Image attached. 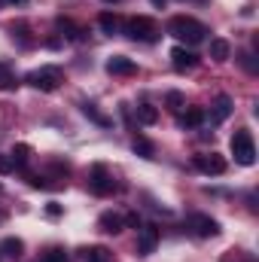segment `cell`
I'll return each instance as SVG.
<instances>
[{"label": "cell", "instance_id": "1f68e13d", "mask_svg": "<svg viewBox=\"0 0 259 262\" xmlns=\"http://www.w3.org/2000/svg\"><path fill=\"white\" fill-rule=\"evenodd\" d=\"M6 3H25V0H6Z\"/></svg>", "mask_w": 259, "mask_h": 262}, {"label": "cell", "instance_id": "4316f807", "mask_svg": "<svg viewBox=\"0 0 259 262\" xmlns=\"http://www.w3.org/2000/svg\"><path fill=\"white\" fill-rule=\"evenodd\" d=\"M241 64L247 67L250 73H256V70H259V67H256V58H253V52H244V55H241Z\"/></svg>", "mask_w": 259, "mask_h": 262}, {"label": "cell", "instance_id": "f1b7e54d", "mask_svg": "<svg viewBox=\"0 0 259 262\" xmlns=\"http://www.w3.org/2000/svg\"><path fill=\"white\" fill-rule=\"evenodd\" d=\"M125 226H131V229L137 232V229H140L143 223H140V216H137V213H128V216H125Z\"/></svg>", "mask_w": 259, "mask_h": 262}, {"label": "cell", "instance_id": "6da1fadb", "mask_svg": "<svg viewBox=\"0 0 259 262\" xmlns=\"http://www.w3.org/2000/svg\"><path fill=\"white\" fill-rule=\"evenodd\" d=\"M168 34H171L174 40L186 43V46H198V43H204V40H207V28H204L201 21L189 18V15H177V18H171Z\"/></svg>", "mask_w": 259, "mask_h": 262}, {"label": "cell", "instance_id": "83f0119b", "mask_svg": "<svg viewBox=\"0 0 259 262\" xmlns=\"http://www.w3.org/2000/svg\"><path fill=\"white\" fill-rule=\"evenodd\" d=\"M12 171H15V165H12L9 152H6V156H0V174H12Z\"/></svg>", "mask_w": 259, "mask_h": 262}, {"label": "cell", "instance_id": "7402d4cb", "mask_svg": "<svg viewBox=\"0 0 259 262\" xmlns=\"http://www.w3.org/2000/svg\"><path fill=\"white\" fill-rule=\"evenodd\" d=\"M113 256H110V250L107 247H89L85 250V262H110Z\"/></svg>", "mask_w": 259, "mask_h": 262}, {"label": "cell", "instance_id": "d6986e66", "mask_svg": "<svg viewBox=\"0 0 259 262\" xmlns=\"http://www.w3.org/2000/svg\"><path fill=\"white\" fill-rule=\"evenodd\" d=\"M98 25H101V31H104L107 37H113V34H119V18H116L113 12H104V15L98 18Z\"/></svg>", "mask_w": 259, "mask_h": 262}, {"label": "cell", "instance_id": "603a6c76", "mask_svg": "<svg viewBox=\"0 0 259 262\" xmlns=\"http://www.w3.org/2000/svg\"><path fill=\"white\" fill-rule=\"evenodd\" d=\"M58 31H64L67 40H79V34H82V31H79L70 18H58Z\"/></svg>", "mask_w": 259, "mask_h": 262}, {"label": "cell", "instance_id": "4dcf8cb0", "mask_svg": "<svg viewBox=\"0 0 259 262\" xmlns=\"http://www.w3.org/2000/svg\"><path fill=\"white\" fill-rule=\"evenodd\" d=\"M153 3H156V6H165V0H153Z\"/></svg>", "mask_w": 259, "mask_h": 262}, {"label": "cell", "instance_id": "e575fe53", "mask_svg": "<svg viewBox=\"0 0 259 262\" xmlns=\"http://www.w3.org/2000/svg\"><path fill=\"white\" fill-rule=\"evenodd\" d=\"M0 3H3V0H0Z\"/></svg>", "mask_w": 259, "mask_h": 262}, {"label": "cell", "instance_id": "3957f363", "mask_svg": "<svg viewBox=\"0 0 259 262\" xmlns=\"http://www.w3.org/2000/svg\"><path fill=\"white\" fill-rule=\"evenodd\" d=\"M125 34L137 43H156L159 40V25L146 15H134V18L125 21Z\"/></svg>", "mask_w": 259, "mask_h": 262}, {"label": "cell", "instance_id": "836d02e7", "mask_svg": "<svg viewBox=\"0 0 259 262\" xmlns=\"http://www.w3.org/2000/svg\"><path fill=\"white\" fill-rule=\"evenodd\" d=\"M0 189H3V186H0Z\"/></svg>", "mask_w": 259, "mask_h": 262}, {"label": "cell", "instance_id": "d6a6232c", "mask_svg": "<svg viewBox=\"0 0 259 262\" xmlns=\"http://www.w3.org/2000/svg\"><path fill=\"white\" fill-rule=\"evenodd\" d=\"M104 3H119V0H104Z\"/></svg>", "mask_w": 259, "mask_h": 262}, {"label": "cell", "instance_id": "e0dca14e", "mask_svg": "<svg viewBox=\"0 0 259 262\" xmlns=\"http://www.w3.org/2000/svg\"><path fill=\"white\" fill-rule=\"evenodd\" d=\"M9 159H12V165H15V168H25V165H28V159H31V146H28V143H15V146H12V152H9Z\"/></svg>", "mask_w": 259, "mask_h": 262}, {"label": "cell", "instance_id": "5bb4252c", "mask_svg": "<svg viewBox=\"0 0 259 262\" xmlns=\"http://www.w3.org/2000/svg\"><path fill=\"white\" fill-rule=\"evenodd\" d=\"M21 250H25L21 238H3V241H0V256H6V259H18Z\"/></svg>", "mask_w": 259, "mask_h": 262}, {"label": "cell", "instance_id": "7a4b0ae2", "mask_svg": "<svg viewBox=\"0 0 259 262\" xmlns=\"http://www.w3.org/2000/svg\"><path fill=\"white\" fill-rule=\"evenodd\" d=\"M232 156H235V162L238 165H244V168H250L253 162H256V143H253V134L250 131H235L232 134Z\"/></svg>", "mask_w": 259, "mask_h": 262}, {"label": "cell", "instance_id": "ffe728a7", "mask_svg": "<svg viewBox=\"0 0 259 262\" xmlns=\"http://www.w3.org/2000/svg\"><path fill=\"white\" fill-rule=\"evenodd\" d=\"M134 152H137L140 159H156V143L146 140V137H137V140H134Z\"/></svg>", "mask_w": 259, "mask_h": 262}, {"label": "cell", "instance_id": "4fadbf2b", "mask_svg": "<svg viewBox=\"0 0 259 262\" xmlns=\"http://www.w3.org/2000/svg\"><path fill=\"white\" fill-rule=\"evenodd\" d=\"M134 119H137L140 125H156V122H159V110H156L153 104H137V107H134Z\"/></svg>", "mask_w": 259, "mask_h": 262}, {"label": "cell", "instance_id": "ac0fdd59", "mask_svg": "<svg viewBox=\"0 0 259 262\" xmlns=\"http://www.w3.org/2000/svg\"><path fill=\"white\" fill-rule=\"evenodd\" d=\"M15 85H18V79H15V73H12V67L0 61V92H9V89H15Z\"/></svg>", "mask_w": 259, "mask_h": 262}, {"label": "cell", "instance_id": "5b68a950", "mask_svg": "<svg viewBox=\"0 0 259 262\" xmlns=\"http://www.w3.org/2000/svg\"><path fill=\"white\" fill-rule=\"evenodd\" d=\"M186 226H189V232L198 235V238H213V235H220V223H217L213 216H207V213H192V216L186 220Z\"/></svg>", "mask_w": 259, "mask_h": 262}, {"label": "cell", "instance_id": "d4e9b609", "mask_svg": "<svg viewBox=\"0 0 259 262\" xmlns=\"http://www.w3.org/2000/svg\"><path fill=\"white\" fill-rule=\"evenodd\" d=\"M40 262H67V253L61 250V247H52V250H46L43 253V259Z\"/></svg>", "mask_w": 259, "mask_h": 262}, {"label": "cell", "instance_id": "44dd1931", "mask_svg": "<svg viewBox=\"0 0 259 262\" xmlns=\"http://www.w3.org/2000/svg\"><path fill=\"white\" fill-rule=\"evenodd\" d=\"M82 113H85V116H89L92 122H98L101 128H107V125H110V119H107L104 113H98V107H95V104H89V101L82 104Z\"/></svg>", "mask_w": 259, "mask_h": 262}, {"label": "cell", "instance_id": "8fae6325", "mask_svg": "<svg viewBox=\"0 0 259 262\" xmlns=\"http://www.w3.org/2000/svg\"><path fill=\"white\" fill-rule=\"evenodd\" d=\"M107 73L110 76H131V73H137V64L131 58H125V55H113L107 61Z\"/></svg>", "mask_w": 259, "mask_h": 262}, {"label": "cell", "instance_id": "8992f818", "mask_svg": "<svg viewBox=\"0 0 259 262\" xmlns=\"http://www.w3.org/2000/svg\"><path fill=\"white\" fill-rule=\"evenodd\" d=\"M192 165L201 171V174H207V177H220V174H226V159H223V156H217V152L195 156Z\"/></svg>", "mask_w": 259, "mask_h": 262}, {"label": "cell", "instance_id": "9a60e30c", "mask_svg": "<svg viewBox=\"0 0 259 262\" xmlns=\"http://www.w3.org/2000/svg\"><path fill=\"white\" fill-rule=\"evenodd\" d=\"M229 52H232L229 40H223V37H213V40H210V58H213V61H226Z\"/></svg>", "mask_w": 259, "mask_h": 262}, {"label": "cell", "instance_id": "277c9868", "mask_svg": "<svg viewBox=\"0 0 259 262\" xmlns=\"http://www.w3.org/2000/svg\"><path fill=\"white\" fill-rule=\"evenodd\" d=\"M28 82L37 89V92H55L61 82H64V73H61V67H40V70H31L28 73Z\"/></svg>", "mask_w": 259, "mask_h": 262}, {"label": "cell", "instance_id": "f546056e", "mask_svg": "<svg viewBox=\"0 0 259 262\" xmlns=\"http://www.w3.org/2000/svg\"><path fill=\"white\" fill-rule=\"evenodd\" d=\"M46 213H49V216H61V204L49 201V204H46Z\"/></svg>", "mask_w": 259, "mask_h": 262}, {"label": "cell", "instance_id": "cb8c5ba5", "mask_svg": "<svg viewBox=\"0 0 259 262\" xmlns=\"http://www.w3.org/2000/svg\"><path fill=\"white\" fill-rule=\"evenodd\" d=\"M165 104H168V110H174V113H177V110H183L186 98H183L180 92H168V95H165Z\"/></svg>", "mask_w": 259, "mask_h": 262}, {"label": "cell", "instance_id": "30bf717a", "mask_svg": "<svg viewBox=\"0 0 259 262\" xmlns=\"http://www.w3.org/2000/svg\"><path fill=\"white\" fill-rule=\"evenodd\" d=\"M171 64H174V70H192L195 64H198V55L195 52H189L186 46H174L171 49Z\"/></svg>", "mask_w": 259, "mask_h": 262}, {"label": "cell", "instance_id": "52a82bcc", "mask_svg": "<svg viewBox=\"0 0 259 262\" xmlns=\"http://www.w3.org/2000/svg\"><path fill=\"white\" fill-rule=\"evenodd\" d=\"M89 189H92L95 195H110V192L116 189V186H113V177L107 174V168H104V165H95V168H92Z\"/></svg>", "mask_w": 259, "mask_h": 262}, {"label": "cell", "instance_id": "9c48e42d", "mask_svg": "<svg viewBox=\"0 0 259 262\" xmlns=\"http://www.w3.org/2000/svg\"><path fill=\"white\" fill-rule=\"evenodd\" d=\"M232 110H235V107H232V98H229V95H220V98L213 101V107H210V116H204V119H207L210 125H220V122H226V119L232 116Z\"/></svg>", "mask_w": 259, "mask_h": 262}, {"label": "cell", "instance_id": "7c38bea8", "mask_svg": "<svg viewBox=\"0 0 259 262\" xmlns=\"http://www.w3.org/2000/svg\"><path fill=\"white\" fill-rule=\"evenodd\" d=\"M98 229H101V232H107V235H119V232L125 229V220H122L119 213L107 210V213H101V220H98Z\"/></svg>", "mask_w": 259, "mask_h": 262}, {"label": "cell", "instance_id": "484cf974", "mask_svg": "<svg viewBox=\"0 0 259 262\" xmlns=\"http://www.w3.org/2000/svg\"><path fill=\"white\" fill-rule=\"evenodd\" d=\"M12 37H18V40H21V43L28 46V43H31V37H28V25H25V21L12 25Z\"/></svg>", "mask_w": 259, "mask_h": 262}, {"label": "cell", "instance_id": "2e32d148", "mask_svg": "<svg viewBox=\"0 0 259 262\" xmlns=\"http://www.w3.org/2000/svg\"><path fill=\"white\" fill-rule=\"evenodd\" d=\"M201 122H204V110H201V107H189V110L180 116V125H183V128H198Z\"/></svg>", "mask_w": 259, "mask_h": 262}, {"label": "cell", "instance_id": "ba28073f", "mask_svg": "<svg viewBox=\"0 0 259 262\" xmlns=\"http://www.w3.org/2000/svg\"><path fill=\"white\" fill-rule=\"evenodd\" d=\"M156 247H159V229L156 226H140L137 229V253L149 256Z\"/></svg>", "mask_w": 259, "mask_h": 262}]
</instances>
